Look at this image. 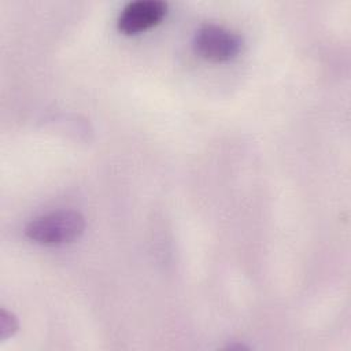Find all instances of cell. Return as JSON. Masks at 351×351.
I'll return each mask as SVG.
<instances>
[{
	"mask_svg": "<svg viewBox=\"0 0 351 351\" xmlns=\"http://www.w3.org/2000/svg\"><path fill=\"white\" fill-rule=\"evenodd\" d=\"M85 229V218L74 210H58L32 219L25 234L40 244L58 245L78 239Z\"/></svg>",
	"mask_w": 351,
	"mask_h": 351,
	"instance_id": "obj_1",
	"label": "cell"
},
{
	"mask_svg": "<svg viewBox=\"0 0 351 351\" xmlns=\"http://www.w3.org/2000/svg\"><path fill=\"white\" fill-rule=\"evenodd\" d=\"M193 49L202 58L211 62L233 59L243 47V38L219 25H203L193 36Z\"/></svg>",
	"mask_w": 351,
	"mask_h": 351,
	"instance_id": "obj_2",
	"label": "cell"
},
{
	"mask_svg": "<svg viewBox=\"0 0 351 351\" xmlns=\"http://www.w3.org/2000/svg\"><path fill=\"white\" fill-rule=\"evenodd\" d=\"M167 10L160 0H136L128 3L119 16L118 29L125 34H136L158 25Z\"/></svg>",
	"mask_w": 351,
	"mask_h": 351,
	"instance_id": "obj_3",
	"label": "cell"
},
{
	"mask_svg": "<svg viewBox=\"0 0 351 351\" xmlns=\"http://www.w3.org/2000/svg\"><path fill=\"white\" fill-rule=\"evenodd\" d=\"M18 328V322H16V318L5 311V310H1V314H0V339L4 340L7 337H10Z\"/></svg>",
	"mask_w": 351,
	"mask_h": 351,
	"instance_id": "obj_4",
	"label": "cell"
}]
</instances>
